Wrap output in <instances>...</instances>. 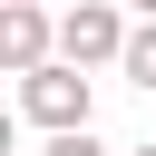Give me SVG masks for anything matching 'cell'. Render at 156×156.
<instances>
[{
  "label": "cell",
  "mask_w": 156,
  "mask_h": 156,
  "mask_svg": "<svg viewBox=\"0 0 156 156\" xmlns=\"http://www.w3.org/2000/svg\"><path fill=\"white\" fill-rule=\"evenodd\" d=\"M88 107H98V88H88V68H68V58H49L39 78H20V117L49 127V136H88Z\"/></svg>",
  "instance_id": "1"
},
{
  "label": "cell",
  "mask_w": 156,
  "mask_h": 156,
  "mask_svg": "<svg viewBox=\"0 0 156 156\" xmlns=\"http://www.w3.org/2000/svg\"><path fill=\"white\" fill-rule=\"evenodd\" d=\"M127 39H136V29H127L117 0H78V10H58V58H68V68H117Z\"/></svg>",
  "instance_id": "2"
},
{
  "label": "cell",
  "mask_w": 156,
  "mask_h": 156,
  "mask_svg": "<svg viewBox=\"0 0 156 156\" xmlns=\"http://www.w3.org/2000/svg\"><path fill=\"white\" fill-rule=\"evenodd\" d=\"M49 58H58V20L49 10H0V68L10 78H39Z\"/></svg>",
  "instance_id": "3"
},
{
  "label": "cell",
  "mask_w": 156,
  "mask_h": 156,
  "mask_svg": "<svg viewBox=\"0 0 156 156\" xmlns=\"http://www.w3.org/2000/svg\"><path fill=\"white\" fill-rule=\"evenodd\" d=\"M117 68H127V78L156 98V20H136V39H127V58H117Z\"/></svg>",
  "instance_id": "4"
},
{
  "label": "cell",
  "mask_w": 156,
  "mask_h": 156,
  "mask_svg": "<svg viewBox=\"0 0 156 156\" xmlns=\"http://www.w3.org/2000/svg\"><path fill=\"white\" fill-rule=\"evenodd\" d=\"M39 156H107V146H98V136H49Z\"/></svg>",
  "instance_id": "5"
},
{
  "label": "cell",
  "mask_w": 156,
  "mask_h": 156,
  "mask_svg": "<svg viewBox=\"0 0 156 156\" xmlns=\"http://www.w3.org/2000/svg\"><path fill=\"white\" fill-rule=\"evenodd\" d=\"M0 10H49V0H0Z\"/></svg>",
  "instance_id": "6"
},
{
  "label": "cell",
  "mask_w": 156,
  "mask_h": 156,
  "mask_svg": "<svg viewBox=\"0 0 156 156\" xmlns=\"http://www.w3.org/2000/svg\"><path fill=\"white\" fill-rule=\"evenodd\" d=\"M127 10H136V20H156V0H127Z\"/></svg>",
  "instance_id": "7"
},
{
  "label": "cell",
  "mask_w": 156,
  "mask_h": 156,
  "mask_svg": "<svg viewBox=\"0 0 156 156\" xmlns=\"http://www.w3.org/2000/svg\"><path fill=\"white\" fill-rule=\"evenodd\" d=\"M127 156H156V146H127Z\"/></svg>",
  "instance_id": "8"
}]
</instances>
